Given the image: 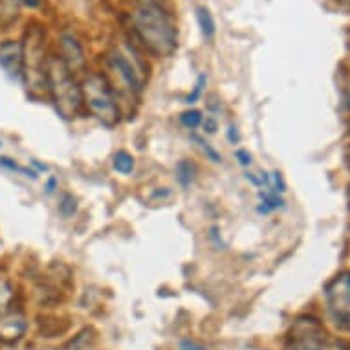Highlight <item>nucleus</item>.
<instances>
[{"label":"nucleus","instance_id":"24","mask_svg":"<svg viewBox=\"0 0 350 350\" xmlns=\"http://www.w3.org/2000/svg\"><path fill=\"white\" fill-rule=\"evenodd\" d=\"M228 139L231 144H239V134H237V129L230 126V133H228Z\"/></svg>","mask_w":350,"mask_h":350},{"label":"nucleus","instance_id":"9","mask_svg":"<svg viewBox=\"0 0 350 350\" xmlns=\"http://www.w3.org/2000/svg\"><path fill=\"white\" fill-rule=\"evenodd\" d=\"M26 332V319L18 312H4L0 314V341L4 343H17Z\"/></svg>","mask_w":350,"mask_h":350},{"label":"nucleus","instance_id":"7","mask_svg":"<svg viewBox=\"0 0 350 350\" xmlns=\"http://www.w3.org/2000/svg\"><path fill=\"white\" fill-rule=\"evenodd\" d=\"M327 303L336 317L350 319V273L336 277L327 286Z\"/></svg>","mask_w":350,"mask_h":350},{"label":"nucleus","instance_id":"12","mask_svg":"<svg viewBox=\"0 0 350 350\" xmlns=\"http://www.w3.org/2000/svg\"><path fill=\"white\" fill-rule=\"evenodd\" d=\"M258 198H260V207H258L260 213H270L284 207V200L281 198V195H277L271 189H268L266 193H258Z\"/></svg>","mask_w":350,"mask_h":350},{"label":"nucleus","instance_id":"3","mask_svg":"<svg viewBox=\"0 0 350 350\" xmlns=\"http://www.w3.org/2000/svg\"><path fill=\"white\" fill-rule=\"evenodd\" d=\"M48 98L53 101L57 114L66 121L75 120L83 109V94L81 83L59 55H50L48 59Z\"/></svg>","mask_w":350,"mask_h":350},{"label":"nucleus","instance_id":"19","mask_svg":"<svg viewBox=\"0 0 350 350\" xmlns=\"http://www.w3.org/2000/svg\"><path fill=\"white\" fill-rule=\"evenodd\" d=\"M195 142H196V144H198V145H200L202 152H204V154H206L207 158H209V160L215 161V163H220V161H222V156L218 154V150H217V149H213L211 145L207 144V142H204V139L198 138V136H195Z\"/></svg>","mask_w":350,"mask_h":350},{"label":"nucleus","instance_id":"18","mask_svg":"<svg viewBox=\"0 0 350 350\" xmlns=\"http://www.w3.org/2000/svg\"><path fill=\"white\" fill-rule=\"evenodd\" d=\"M77 209V202L72 195H63L61 196V202H59V211L63 217H72Z\"/></svg>","mask_w":350,"mask_h":350},{"label":"nucleus","instance_id":"15","mask_svg":"<svg viewBox=\"0 0 350 350\" xmlns=\"http://www.w3.org/2000/svg\"><path fill=\"white\" fill-rule=\"evenodd\" d=\"M13 301H15V290H13L12 282L0 279V314L12 310Z\"/></svg>","mask_w":350,"mask_h":350},{"label":"nucleus","instance_id":"10","mask_svg":"<svg viewBox=\"0 0 350 350\" xmlns=\"http://www.w3.org/2000/svg\"><path fill=\"white\" fill-rule=\"evenodd\" d=\"M290 350H343L339 345L330 343L317 334H299L293 339Z\"/></svg>","mask_w":350,"mask_h":350},{"label":"nucleus","instance_id":"2","mask_svg":"<svg viewBox=\"0 0 350 350\" xmlns=\"http://www.w3.org/2000/svg\"><path fill=\"white\" fill-rule=\"evenodd\" d=\"M23 44V83L28 90V96L35 101L48 98V59L46 55V33L39 24H31L24 31L21 40Z\"/></svg>","mask_w":350,"mask_h":350},{"label":"nucleus","instance_id":"23","mask_svg":"<svg viewBox=\"0 0 350 350\" xmlns=\"http://www.w3.org/2000/svg\"><path fill=\"white\" fill-rule=\"evenodd\" d=\"M202 125H204V131L207 134H215L218 131V123L215 118H206V120L202 121Z\"/></svg>","mask_w":350,"mask_h":350},{"label":"nucleus","instance_id":"4","mask_svg":"<svg viewBox=\"0 0 350 350\" xmlns=\"http://www.w3.org/2000/svg\"><path fill=\"white\" fill-rule=\"evenodd\" d=\"M107 68L118 81L121 94L138 98L145 88L149 64L145 63L136 48L131 46L129 40H121L120 44L110 48L107 53Z\"/></svg>","mask_w":350,"mask_h":350},{"label":"nucleus","instance_id":"17","mask_svg":"<svg viewBox=\"0 0 350 350\" xmlns=\"http://www.w3.org/2000/svg\"><path fill=\"white\" fill-rule=\"evenodd\" d=\"M180 121H182V125L187 126V129H196L198 125H202V121H204V116H202L200 110H185L184 114L180 116Z\"/></svg>","mask_w":350,"mask_h":350},{"label":"nucleus","instance_id":"21","mask_svg":"<svg viewBox=\"0 0 350 350\" xmlns=\"http://www.w3.org/2000/svg\"><path fill=\"white\" fill-rule=\"evenodd\" d=\"M235 158H237V160H239V163H241L242 167H250V165H252V154H250L247 150H244V149L235 150Z\"/></svg>","mask_w":350,"mask_h":350},{"label":"nucleus","instance_id":"1","mask_svg":"<svg viewBox=\"0 0 350 350\" xmlns=\"http://www.w3.org/2000/svg\"><path fill=\"white\" fill-rule=\"evenodd\" d=\"M131 23L136 39L152 55L167 57L178 48V29L158 0H134Z\"/></svg>","mask_w":350,"mask_h":350},{"label":"nucleus","instance_id":"27","mask_svg":"<svg viewBox=\"0 0 350 350\" xmlns=\"http://www.w3.org/2000/svg\"><path fill=\"white\" fill-rule=\"evenodd\" d=\"M341 2H350V0H341Z\"/></svg>","mask_w":350,"mask_h":350},{"label":"nucleus","instance_id":"20","mask_svg":"<svg viewBox=\"0 0 350 350\" xmlns=\"http://www.w3.org/2000/svg\"><path fill=\"white\" fill-rule=\"evenodd\" d=\"M206 81H207L206 74L198 75V79H196V85H195V88H193V92H191L189 96H187V103H189V105L195 103L196 99L200 98L202 90H204V86H206Z\"/></svg>","mask_w":350,"mask_h":350},{"label":"nucleus","instance_id":"6","mask_svg":"<svg viewBox=\"0 0 350 350\" xmlns=\"http://www.w3.org/2000/svg\"><path fill=\"white\" fill-rule=\"evenodd\" d=\"M59 48H61V61L66 64V68L77 77V74H85L86 57L85 50L81 46L79 39L75 37L74 31H63L59 37Z\"/></svg>","mask_w":350,"mask_h":350},{"label":"nucleus","instance_id":"28","mask_svg":"<svg viewBox=\"0 0 350 350\" xmlns=\"http://www.w3.org/2000/svg\"><path fill=\"white\" fill-rule=\"evenodd\" d=\"M0 147H2V139H0Z\"/></svg>","mask_w":350,"mask_h":350},{"label":"nucleus","instance_id":"14","mask_svg":"<svg viewBox=\"0 0 350 350\" xmlns=\"http://www.w3.org/2000/svg\"><path fill=\"white\" fill-rule=\"evenodd\" d=\"M112 165L120 174H131L134 171V165H136V161H134V156L129 154L126 150H120V152H116L114 160H112Z\"/></svg>","mask_w":350,"mask_h":350},{"label":"nucleus","instance_id":"5","mask_svg":"<svg viewBox=\"0 0 350 350\" xmlns=\"http://www.w3.org/2000/svg\"><path fill=\"white\" fill-rule=\"evenodd\" d=\"M81 94L83 105L105 126H114L120 123V105L116 101L114 90L105 75L86 72L81 81Z\"/></svg>","mask_w":350,"mask_h":350},{"label":"nucleus","instance_id":"11","mask_svg":"<svg viewBox=\"0 0 350 350\" xmlns=\"http://www.w3.org/2000/svg\"><path fill=\"white\" fill-rule=\"evenodd\" d=\"M196 18H198V26H200L202 35H204L207 40L215 39L217 24H215V18H213L211 12H209L207 8H198V10H196Z\"/></svg>","mask_w":350,"mask_h":350},{"label":"nucleus","instance_id":"8","mask_svg":"<svg viewBox=\"0 0 350 350\" xmlns=\"http://www.w3.org/2000/svg\"><path fill=\"white\" fill-rule=\"evenodd\" d=\"M0 66L13 81H23V44L18 40L0 42Z\"/></svg>","mask_w":350,"mask_h":350},{"label":"nucleus","instance_id":"16","mask_svg":"<svg viewBox=\"0 0 350 350\" xmlns=\"http://www.w3.org/2000/svg\"><path fill=\"white\" fill-rule=\"evenodd\" d=\"M0 167H4V169H8V171L18 172V174H23V176H26V178H31V180H37V176H39V172L35 171V169L18 165L17 161L12 160V158H8V156H2V158H0Z\"/></svg>","mask_w":350,"mask_h":350},{"label":"nucleus","instance_id":"25","mask_svg":"<svg viewBox=\"0 0 350 350\" xmlns=\"http://www.w3.org/2000/svg\"><path fill=\"white\" fill-rule=\"evenodd\" d=\"M55 185H57V180H55V178L48 180V184H46V193H48V195H52L53 191H55Z\"/></svg>","mask_w":350,"mask_h":350},{"label":"nucleus","instance_id":"26","mask_svg":"<svg viewBox=\"0 0 350 350\" xmlns=\"http://www.w3.org/2000/svg\"><path fill=\"white\" fill-rule=\"evenodd\" d=\"M31 163H33V165L37 167V172H39V171H46V169H48L46 165H42V163H39V161H37V160H31Z\"/></svg>","mask_w":350,"mask_h":350},{"label":"nucleus","instance_id":"13","mask_svg":"<svg viewBox=\"0 0 350 350\" xmlns=\"http://www.w3.org/2000/svg\"><path fill=\"white\" fill-rule=\"evenodd\" d=\"M195 163H191L189 160H180L178 163H176V178H178L182 187H189V185L195 182Z\"/></svg>","mask_w":350,"mask_h":350},{"label":"nucleus","instance_id":"22","mask_svg":"<svg viewBox=\"0 0 350 350\" xmlns=\"http://www.w3.org/2000/svg\"><path fill=\"white\" fill-rule=\"evenodd\" d=\"M178 350H207L206 347H202L200 343H196V341H191V339H184V341H180Z\"/></svg>","mask_w":350,"mask_h":350}]
</instances>
